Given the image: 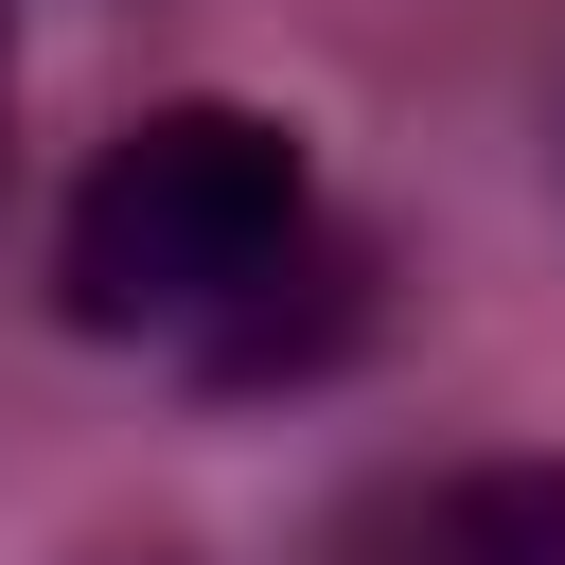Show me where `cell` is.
Returning <instances> with one entry per match:
<instances>
[{
  "mask_svg": "<svg viewBox=\"0 0 565 565\" xmlns=\"http://www.w3.org/2000/svg\"><path fill=\"white\" fill-rule=\"evenodd\" d=\"M300 230H318L300 124L247 106V88H177V106H141V124L71 177V212H53V300H71L88 335H194V318H230Z\"/></svg>",
  "mask_w": 565,
  "mask_h": 565,
  "instance_id": "obj_1",
  "label": "cell"
},
{
  "mask_svg": "<svg viewBox=\"0 0 565 565\" xmlns=\"http://www.w3.org/2000/svg\"><path fill=\"white\" fill-rule=\"evenodd\" d=\"M441 565H565V459H494L441 494Z\"/></svg>",
  "mask_w": 565,
  "mask_h": 565,
  "instance_id": "obj_2",
  "label": "cell"
},
{
  "mask_svg": "<svg viewBox=\"0 0 565 565\" xmlns=\"http://www.w3.org/2000/svg\"><path fill=\"white\" fill-rule=\"evenodd\" d=\"M0 124H18V18H0Z\"/></svg>",
  "mask_w": 565,
  "mask_h": 565,
  "instance_id": "obj_3",
  "label": "cell"
}]
</instances>
